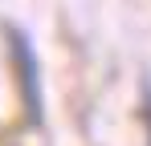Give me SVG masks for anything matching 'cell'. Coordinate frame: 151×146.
I'll list each match as a JSON object with an SVG mask.
<instances>
[{"mask_svg": "<svg viewBox=\"0 0 151 146\" xmlns=\"http://www.w3.org/2000/svg\"><path fill=\"white\" fill-rule=\"evenodd\" d=\"M147 118H151V106H147Z\"/></svg>", "mask_w": 151, "mask_h": 146, "instance_id": "cell-1", "label": "cell"}]
</instances>
